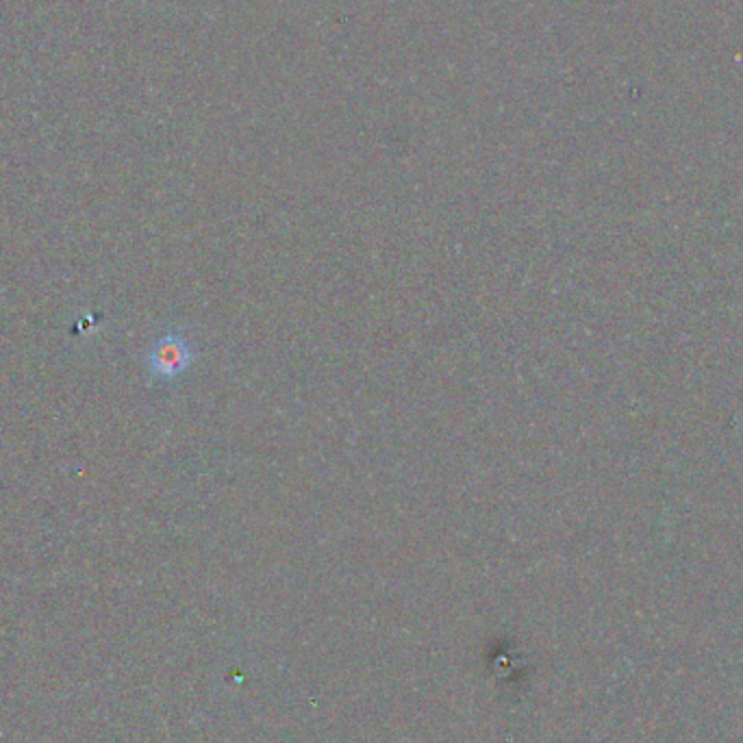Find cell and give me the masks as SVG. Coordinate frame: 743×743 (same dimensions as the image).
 Here are the masks:
<instances>
[{"label":"cell","mask_w":743,"mask_h":743,"mask_svg":"<svg viewBox=\"0 0 743 743\" xmlns=\"http://www.w3.org/2000/svg\"><path fill=\"white\" fill-rule=\"evenodd\" d=\"M196 363L194 342L179 329L157 337L146 355V366L155 383H175L183 379Z\"/></svg>","instance_id":"obj_1"}]
</instances>
